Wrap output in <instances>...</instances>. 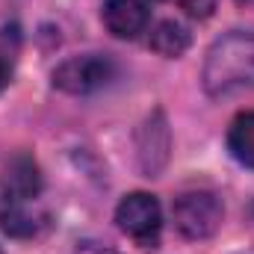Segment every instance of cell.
<instances>
[{"label": "cell", "mask_w": 254, "mask_h": 254, "mask_svg": "<svg viewBox=\"0 0 254 254\" xmlns=\"http://www.w3.org/2000/svg\"><path fill=\"white\" fill-rule=\"evenodd\" d=\"M204 89L213 98L254 89V30H234L213 42L204 63Z\"/></svg>", "instance_id": "cell-1"}, {"label": "cell", "mask_w": 254, "mask_h": 254, "mask_svg": "<svg viewBox=\"0 0 254 254\" xmlns=\"http://www.w3.org/2000/svg\"><path fill=\"white\" fill-rule=\"evenodd\" d=\"M172 219L181 237L187 240H210L225 219V207L219 195L210 190L181 192L172 204Z\"/></svg>", "instance_id": "cell-2"}, {"label": "cell", "mask_w": 254, "mask_h": 254, "mask_svg": "<svg viewBox=\"0 0 254 254\" xmlns=\"http://www.w3.org/2000/svg\"><path fill=\"white\" fill-rule=\"evenodd\" d=\"M116 74H119V65L110 54H80L57 65L51 80H54V89L65 95H92L110 86Z\"/></svg>", "instance_id": "cell-3"}, {"label": "cell", "mask_w": 254, "mask_h": 254, "mask_svg": "<svg viewBox=\"0 0 254 254\" xmlns=\"http://www.w3.org/2000/svg\"><path fill=\"white\" fill-rule=\"evenodd\" d=\"M116 225L139 249L154 252L160 246V231H163L160 201L154 195H148V192H130L116 207Z\"/></svg>", "instance_id": "cell-4"}, {"label": "cell", "mask_w": 254, "mask_h": 254, "mask_svg": "<svg viewBox=\"0 0 254 254\" xmlns=\"http://www.w3.org/2000/svg\"><path fill=\"white\" fill-rule=\"evenodd\" d=\"M169 151H172V133H169L163 110H157L145 119V125L136 133V160H139L142 175L157 178L169 163Z\"/></svg>", "instance_id": "cell-5"}, {"label": "cell", "mask_w": 254, "mask_h": 254, "mask_svg": "<svg viewBox=\"0 0 254 254\" xmlns=\"http://www.w3.org/2000/svg\"><path fill=\"white\" fill-rule=\"evenodd\" d=\"M0 190L3 195L12 201V204H21V201H33L39 192H42V172H39V163L30 157V154H15L3 163L0 169Z\"/></svg>", "instance_id": "cell-6"}, {"label": "cell", "mask_w": 254, "mask_h": 254, "mask_svg": "<svg viewBox=\"0 0 254 254\" xmlns=\"http://www.w3.org/2000/svg\"><path fill=\"white\" fill-rule=\"evenodd\" d=\"M101 18L116 39H136L148 27V9L142 0H107Z\"/></svg>", "instance_id": "cell-7"}, {"label": "cell", "mask_w": 254, "mask_h": 254, "mask_svg": "<svg viewBox=\"0 0 254 254\" xmlns=\"http://www.w3.org/2000/svg\"><path fill=\"white\" fill-rule=\"evenodd\" d=\"M148 45H151V51H157L160 57L178 60V57H184V54L190 51L192 36H190V30H187L184 24H178V21H160V24L151 30Z\"/></svg>", "instance_id": "cell-8"}, {"label": "cell", "mask_w": 254, "mask_h": 254, "mask_svg": "<svg viewBox=\"0 0 254 254\" xmlns=\"http://www.w3.org/2000/svg\"><path fill=\"white\" fill-rule=\"evenodd\" d=\"M228 151L237 163L254 169V110L240 113L228 127Z\"/></svg>", "instance_id": "cell-9"}, {"label": "cell", "mask_w": 254, "mask_h": 254, "mask_svg": "<svg viewBox=\"0 0 254 254\" xmlns=\"http://www.w3.org/2000/svg\"><path fill=\"white\" fill-rule=\"evenodd\" d=\"M0 228H3V234H9L15 240H33L48 228V216H39L21 204H12L9 210L0 213Z\"/></svg>", "instance_id": "cell-10"}, {"label": "cell", "mask_w": 254, "mask_h": 254, "mask_svg": "<svg viewBox=\"0 0 254 254\" xmlns=\"http://www.w3.org/2000/svg\"><path fill=\"white\" fill-rule=\"evenodd\" d=\"M181 9H184L190 18L204 21V18H210V15H213V9H216V0H181Z\"/></svg>", "instance_id": "cell-11"}, {"label": "cell", "mask_w": 254, "mask_h": 254, "mask_svg": "<svg viewBox=\"0 0 254 254\" xmlns=\"http://www.w3.org/2000/svg\"><path fill=\"white\" fill-rule=\"evenodd\" d=\"M74 254H116V252H113L110 246L98 243V240H83V243H77Z\"/></svg>", "instance_id": "cell-12"}, {"label": "cell", "mask_w": 254, "mask_h": 254, "mask_svg": "<svg viewBox=\"0 0 254 254\" xmlns=\"http://www.w3.org/2000/svg\"><path fill=\"white\" fill-rule=\"evenodd\" d=\"M12 83V57L6 51H0V92Z\"/></svg>", "instance_id": "cell-13"}, {"label": "cell", "mask_w": 254, "mask_h": 254, "mask_svg": "<svg viewBox=\"0 0 254 254\" xmlns=\"http://www.w3.org/2000/svg\"><path fill=\"white\" fill-rule=\"evenodd\" d=\"M0 254H3V252H0Z\"/></svg>", "instance_id": "cell-14"}]
</instances>
